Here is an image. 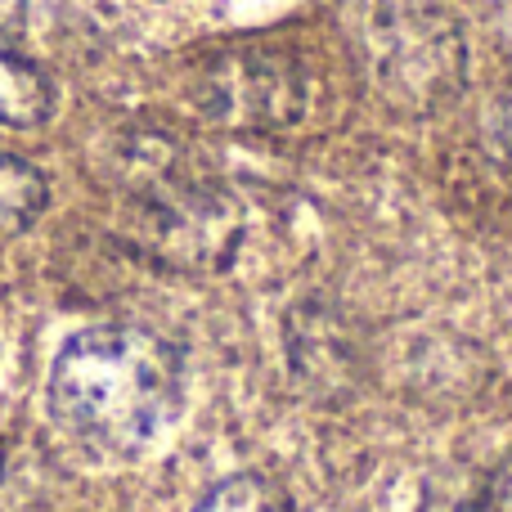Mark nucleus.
Wrapping results in <instances>:
<instances>
[{
	"instance_id": "5",
	"label": "nucleus",
	"mask_w": 512,
	"mask_h": 512,
	"mask_svg": "<svg viewBox=\"0 0 512 512\" xmlns=\"http://www.w3.org/2000/svg\"><path fill=\"white\" fill-rule=\"evenodd\" d=\"M194 512H292V504L270 477L243 472V477L221 481Z\"/></svg>"
},
{
	"instance_id": "4",
	"label": "nucleus",
	"mask_w": 512,
	"mask_h": 512,
	"mask_svg": "<svg viewBox=\"0 0 512 512\" xmlns=\"http://www.w3.org/2000/svg\"><path fill=\"white\" fill-rule=\"evenodd\" d=\"M45 212V176L23 158L0 153V230H27Z\"/></svg>"
},
{
	"instance_id": "1",
	"label": "nucleus",
	"mask_w": 512,
	"mask_h": 512,
	"mask_svg": "<svg viewBox=\"0 0 512 512\" xmlns=\"http://www.w3.org/2000/svg\"><path fill=\"white\" fill-rule=\"evenodd\" d=\"M185 400V360L149 328H90L59 351L50 409L68 432L131 450L158 436Z\"/></svg>"
},
{
	"instance_id": "3",
	"label": "nucleus",
	"mask_w": 512,
	"mask_h": 512,
	"mask_svg": "<svg viewBox=\"0 0 512 512\" xmlns=\"http://www.w3.org/2000/svg\"><path fill=\"white\" fill-rule=\"evenodd\" d=\"M54 90L36 63L0 50V122L5 126H36L50 117Z\"/></svg>"
},
{
	"instance_id": "2",
	"label": "nucleus",
	"mask_w": 512,
	"mask_h": 512,
	"mask_svg": "<svg viewBox=\"0 0 512 512\" xmlns=\"http://www.w3.org/2000/svg\"><path fill=\"white\" fill-rule=\"evenodd\" d=\"M212 104L225 122L279 126L297 117V86L283 72V63L230 59L212 81Z\"/></svg>"
},
{
	"instance_id": "6",
	"label": "nucleus",
	"mask_w": 512,
	"mask_h": 512,
	"mask_svg": "<svg viewBox=\"0 0 512 512\" xmlns=\"http://www.w3.org/2000/svg\"><path fill=\"white\" fill-rule=\"evenodd\" d=\"M481 512H512V450L490 472L486 490H481Z\"/></svg>"
},
{
	"instance_id": "7",
	"label": "nucleus",
	"mask_w": 512,
	"mask_h": 512,
	"mask_svg": "<svg viewBox=\"0 0 512 512\" xmlns=\"http://www.w3.org/2000/svg\"><path fill=\"white\" fill-rule=\"evenodd\" d=\"M18 14H23V0H0V27H9Z\"/></svg>"
}]
</instances>
